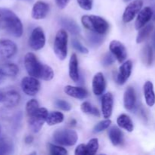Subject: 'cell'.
<instances>
[{
    "label": "cell",
    "instance_id": "74e56055",
    "mask_svg": "<svg viewBox=\"0 0 155 155\" xmlns=\"http://www.w3.org/2000/svg\"><path fill=\"white\" fill-rule=\"evenodd\" d=\"M55 105L59 109H61L62 110H64V111H70L72 109V105L68 101H65V100H57L55 101Z\"/></svg>",
    "mask_w": 155,
    "mask_h": 155
},
{
    "label": "cell",
    "instance_id": "d6986e66",
    "mask_svg": "<svg viewBox=\"0 0 155 155\" xmlns=\"http://www.w3.org/2000/svg\"><path fill=\"white\" fill-rule=\"evenodd\" d=\"M136 104V95L134 88L128 86L124 95V105L127 110H132Z\"/></svg>",
    "mask_w": 155,
    "mask_h": 155
},
{
    "label": "cell",
    "instance_id": "f35d334b",
    "mask_svg": "<svg viewBox=\"0 0 155 155\" xmlns=\"http://www.w3.org/2000/svg\"><path fill=\"white\" fill-rule=\"evenodd\" d=\"M115 58H115V56L111 52L107 53V54L103 57L101 63H102L103 66L104 67L110 66V65H112L114 63Z\"/></svg>",
    "mask_w": 155,
    "mask_h": 155
},
{
    "label": "cell",
    "instance_id": "5b68a950",
    "mask_svg": "<svg viewBox=\"0 0 155 155\" xmlns=\"http://www.w3.org/2000/svg\"><path fill=\"white\" fill-rule=\"evenodd\" d=\"M25 69L29 76L40 79L44 64H42L33 53L28 52L25 54L24 59Z\"/></svg>",
    "mask_w": 155,
    "mask_h": 155
},
{
    "label": "cell",
    "instance_id": "2e32d148",
    "mask_svg": "<svg viewBox=\"0 0 155 155\" xmlns=\"http://www.w3.org/2000/svg\"><path fill=\"white\" fill-rule=\"evenodd\" d=\"M49 12V5L45 2L38 1L33 5L31 16L35 20L44 19Z\"/></svg>",
    "mask_w": 155,
    "mask_h": 155
},
{
    "label": "cell",
    "instance_id": "ba28073f",
    "mask_svg": "<svg viewBox=\"0 0 155 155\" xmlns=\"http://www.w3.org/2000/svg\"><path fill=\"white\" fill-rule=\"evenodd\" d=\"M45 45V35L42 27L34 28L29 38V45L35 51L40 50Z\"/></svg>",
    "mask_w": 155,
    "mask_h": 155
},
{
    "label": "cell",
    "instance_id": "9a60e30c",
    "mask_svg": "<svg viewBox=\"0 0 155 155\" xmlns=\"http://www.w3.org/2000/svg\"><path fill=\"white\" fill-rule=\"evenodd\" d=\"M101 105L103 117L109 119L112 114L114 107V96L111 92H107L102 95Z\"/></svg>",
    "mask_w": 155,
    "mask_h": 155
},
{
    "label": "cell",
    "instance_id": "30bf717a",
    "mask_svg": "<svg viewBox=\"0 0 155 155\" xmlns=\"http://www.w3.org/2000/svg\"><path fill=\"white\" fill-rule=\"evenodd\" d=\"M18 51V46L10 39L0 40V58L9 59Z\"/></svg>",
    "mask_w": 155,
    "mask_h": 155
},
{
    "label": "cell",
    "instance_id": "f907efd6",
    "mask_svg": "<svg viewBox=\"0 0 155 155\" xmlns=\"http://www.w3.org/2000/svg\"><path fill=\"white\" fill-rule=\"evenodd\" d=\"M1 130H2V128H1V126H0V133H1Z\"/></svg>",
    "mask_w": 155,
    "mask_h": 155
},
{
    "label": "cell",
    "instance_id": "7dc6e473",
    "mask_svg": "<svg viewBox=\"0 0 155 155\" xmlns=\"http://www.w3.org/2000/svg\"><path fill=\"white\" fill-rule=\"evenodd\" d=\"M3 92H2V91H0V102H2V98H3Z\"/></svg>",
    "mask_w": 155,
    "mask_h": 155
},
{
    "label": "cell",
    "instance_id": "277c9868",
    "mask_svg": "<svg viewBox=\"0 0 155 155\" xmlns=\"http://www.w3.org/2000/svg\"><path fill=\"white\" fill-rule=\"evenodd\" d=\"M68 35L64 29L57 32L54 40V51L58 58L64 61L68 55Z\"/></svg>",
    "mask_w": 155,
    "mask_h": 155
},
{
    "label": "cell",
    "instance_id": "7bdbcfd3",
    "mask_svg": "<svg viewBox=\"0 0 155 155\" xmlns=\"http://www.w3.org/2000/svg\"><path fill=\"white\" fill-rule=\"evenodd\" d=\"M33 137L32 136H26L25 139H24V142L27 145H30L31 143H33Z\"/></svg>",
    "mask_w": 155,
    "mask_h": 155
},
{
    "label": "cell",
    "instance_id": "4fadbf2b",
    "mask_svg": "<svg viewBox=\"0 0 155 155\" xmlns=\"http://www.w3.org/2000/svg\"><path fill=\"white\" fill-rule=\"evenodd\" d=\"M92 92L96 96H101L106 90V80L104 74L101 72H98L95 74L92 79Z\"/></svg>",
    "mask_w": 155,
    "mask_h": 155
},
{
    "label": "cell",
    "instance_id": "7402d4cb",
    "mask_svg": "<svg viewBox=\"0 0 155 155\" xmlns=\"http://www.w3.org/2000/svg\"><path fill=\"white\" fill-rule=\"evenodd\" d=\"M144 97L145 102L148 107H152L155 104V92L154 90V85L152 82L146 81L143 86Z\"/></svg>",
    "mask_w": 155,
    "mask_h": 155
},
{
    "label": "cell",
    "instance_id": "1f68e13d",
    "mask_svg": "<svg viewBox=\"0 0 155 155\" xmlns=\"http://www.w3.org/2000/svg\"><path fill=\"white\" fill-rule=\"evenodd\" d=\"M39 107V104L37 100L34 99V98L29 100L26 104V112H27V117H30L32 114H33L38 110Z\"/></svg>",
    "mask_w": 155,
    "mask_h": 155
},
{
    "label": "cell",
    "instance_id": "ffe728a7",
    "mask_svg": "<svg viewBox=\"0 0 155 155\" xmlns=\"http://www.w3.org/2000/svg\"><path fill=\"white\" fill-rule=\"evenodd\" d=\"M69 77L75 83L80 80V71H79V62L77 56L75 53L71 54L69 61Z\"/></svg>",
    "mask_w": 155,
    "mask_h": 155
},
{
    "label": "cell",
    "instance_id": "7a4b0ae2",
    "mask_svg": "<svg viewBox=\"0 0 155 155\" xmlns=\"http://www.w3.org/2000/svg\"><path fill=\"white\" fill-rule=\"evenodd\" d=\"M83 27L90 32L104 35L109 30V24L105 19L98 15H83L81 18Z\"/></svg>",
    "mask_w": 155,
    "mask_h": 155
},
{
    "label": "cell",
    "instance_id": "8d00e7d4",
    "mask_svg": "<svg viewBox=\"0 0 155 155\" xmlns=\"http://www.w3.org/2000/svg\"><path fill=\"white\" fill-rule=\"evenodd\" d=\"M71 44H72L74 49H76L80 53H82V54H89V49H88L86 46H84V45H83V44L78 40V39H74L72 40Z\"/></svg>",
    "mask_w": 155,
    "mask_h": 155
},
{
    "label": "cell",
    "instance_id": "ab89813d",
    "mask_svg": "<svg viewBox=\"0 0 155 155\" xmlns=\"http://www.w3.org/2000/svg\"><path fill=\"white\" fill-rule=\"evenodd\" d=\"M77 3L79 6L85 11L92 10V5H93L92 0H77Z\"/></svg>",
    "mask_w": 155,
    "mask_h": 155
},
{
    "label": "cell",
    "instance_id": "52a82bcc",
    "mask_svg": "<svg viewBox=\"0 0 155 155\" xmlns=\"http://www.w3.org/2000/svg\"><path fill=\"white\" fill-rule=\"evenodd\" d=\"M21 86L24 93L28 96H35L40 89V83L36 77H25L21 80Z\"/></svg>",
    "mask_w": 155,
    "mask_h": 155
},
{
    "label": "cell",
    "instance_id": "b9f144b4",
    "mask_svg": "<svg viewBox=\"0 0 155 155\" xmlns=\"http://www.w3.org/2000/svg\"><path fill=\"white\" fill-rule=\"evenodd\" d=\"M70 0H55V3L60 9H64L67 5Z\"/></svg>",
    "mask_w": 155,
    "mask_h": 155
},
{
    "label": "cell",
    "instance_id": "603a6c76",
    "mask_svg": "<svg viewBox=\"0 0 155 155\" xmlns=\"http://www.w3.org/2000/svg\"><path fill=\"white\" fill-rule=\"evenodd\" d=\"M60 24L65 30H68L69 33L73 35H79L81 32L78 24L72 19L67 18H61L60 21Z\"/></svg>",
    "mask_w": 155,
    "mask_h": 155
},
{
    "label": "cell",
    "instance_id": "e0dca14e",
    "mask_svg": "<svg viewBox=\"0 0 155 155\" xmlns=\"http://www.w3.org/2000/svg\"><path fill=\"white\" fill-rule=\"evenodd\" d=\"M21 101V95L15 90H10L3 94L2 100L3 105L8 108H12L18 105Z\"/></svg>",
    "mask_w": 155,
    "mask_h": 155
},
{
    "label": "cell",
    "instance_id": "c3c4849f",
    "mask_svg": "<svg viewBox=\"0 0 155 155\" xmlns=\"http://www.w3.org/2000/svg\"><path fill=\"white\" fill-rule=\"evenodd\" d=\"M2 15V8H0V18H1Z\"/></svg>",
    "mask_w": 155,
    "mask_h": 155
},
{
    "label": "cell",
    "instance_id": "83f0119b",
    "mask_svg": "<svg viewBox=\"0 0 155 155\" xmlns=\"http://www.w3.org/2000/svg\"><path fill=\"white\" fill-rule=\"evenodd\" d=\"M64 120V116L60 111H51L48 113L46 119V124L50 127L61 124Z\"/></svg>",
    "mask_w": 155,
    "mask_h": 155
},
{
    "label": "cell",
    "instance_id": "d6a6232c",
    "mask_svg": "<svg viewBox=\"0 0 155 155\" xmlns=\"http://www.w3.org/2000/svg\"><path fill=\"white\" fill-rule=\"evenodd\" d=\"M54 71H53L52 68L48 65L44 64L40 79L45 80V81H50L54 78Z\"/></svg>",
    "mask_w": 155,
    "mask_h": 155
},
{
    "label": "cell",
    "instance_id": "6da1fadb",
    "mask_svg": "<svg viewBox=\"0 0 155 155\" xmlns=\"http://www.w3.org/2000/svg\"><path fill=\"white\" fill-rule=\"evenodd\" d=\"M0 24L12 36L16 38L22 36L24 33L22 22L12 11L9 9H2Z\"/></svg>",
    "mask_w": 155,
    "mask_h": 155
},
{
    "label": "cell",
    "instance_id": "681fc988",
    "mask_svg": "<svg viewBox=\"0 0 155 155\" xmlns=\"http://www.w3.org/2000/svg\"><path fill=\"white\" fill-rule=\"evenodd\" d=\"M130 1H131V0H124V2H130Z\"/></svg>",
    "mask_w": 155,
    "mask_h": 155
},
{
    "label": "cell",
    "instance_id": "f6af8a7d",
    "mask_svg": "<svg viewBox=\"0 0 155 155\" xmlns=\"http://www.w3.org/2000/svg\"><path fill=\"white\" fill-rule=\"evenodd\" d=\"M4 77H5V76L3 75V74H2V72H1V71H0V83H1L2 82V80H3V78H4Z\"/></svg>",
    "mask_w": 155,
    "mask_h": 155
},
{
    "label": "cell",
    "instance_id": "cb8c5ba5",
    "mask_svg": "<svg viewBox=\"0 0 155 155\" xmlns=\"http://www.w3.org/2000/svg\"><path fill=\"white\" fill-rule=\"evenodd\" d=\"M117 124L118 127H120L121 129H124L129 133H132L134 130V125H133L131 118L125 114H120L118 117L117 119Z\"/></svg>",
    "mask_w": 155,
    "mask_h": 155
},
{
    "label": "cell",
    "instance_id": "3957f363",
    "mask_svg": "<svg viewBox=\"0 0 155 155\" xmlns=\"http://www.w3.org/2000/svg\"><path fill=\"white\" fill-rule=\"evenodd\" d=\"M53 140L62 146H73L78 141V135L74 130L59 129L53 133Z\"/></svg>",
    "mask_w": 155,
    "mask_h": 155
},
{
    "label": "cell",
    "instance_id": "d4e9b609",
    "mask_svg": "<svg viewBox=\"0 0 155 155\" xmlns=\"http://www.w3.org/2000/svg\"><path fill=\"white\" fill-rule=\"evenodd\" d=\"M0 71L5 77H15L19 73V68L15 63H5L0 66Z\"/></svg>",
    "mask_w": 155,
    "mask_h": 155
},
{
    "label": "cell",
    "instance_id": "bcb514c9",
    "mask_svg": "<svg viewBox=\"0 0 155 155\" xmlns=\"http://www.w3.org/2000/svg\"><path fill=\"white\" fill-rule=\"evenodd\" d=\"M153 10V17H152V19L155 21V5L154 6V8H152Z\"/></svg>",
    "mask_w": 155,
    "mask_h": 155
},
{
    "label": "cell",
    "instance_id": "4316f807",
    "mask_svg": "<svg viewBox=\"0 0 155 155\" xmlns=\"http://www.w3.org/2000/svg\"><path fill=\"white\" fill-rule=\"evenodd\" d=\"M153 47L149 45H146L142 48L141 53V58L143 64L146 66H150L152 64L153 62Z\"/></svg>",
    "mask_w": 155,
    "mask_h": 155
},
{
    "label": "cell",
    "instance_id": "7c38bea8",
    "mask_svg": "<svg viewBox=\"0 0 155 155\" xmlns=\"http://www.w3.org/2000/svg\"><path fill=\"white\" fill-rule=\"evenodd\" d=\"M133 70V62L131 60H128L123 62L121 66L119 68L117 76V83L119 85H124L131 76Z\"/></svg>",
    "mask_w": 155,
    "mask_h": 155
},
{
    "label": "cell",
    "instance_id": "8992f818",
    "mask_svg": "<svg viewBox=\"0 0 155 155\" xmlns=\"http://www.w3.org/2000/svg\"><path fill=\"white\" fill-rule=\"evenodd\" d=\"M48 111L45 107H39L38 110L28 117V124L31 131L34 133H39L46 123Z\"/></svg>",
    "mask_w": 155,
    "mask_h": 155
},
{
    "label": "cell",
    "instance_id": "5bb4252c",
    "mask_svg": "<svg viewBox=\"0 0 155 155\" xmlns=\"http://www.w3.org/2000/svg\"><path fill=\"white\" fill-rule=\"evenodd\" d=\"M153 17V10L151 7H145L141 9L140 12L136 17L135 22V28L136 30H140L142 27L146 25Z\"/></svg>",
    "mask_w": 155,
    "mask_h": 155
},
{
    "label": "cell",
    "instance_id": "ac0fdd59",
    "mask_svg": "<svg viewBox=\"0 0 155 155\" xmlns=\"http://www.w3.org/2000/svg\"><path fill=\"white\" fill-rule=\"evenodd\" d=\"M64 91L68 96L77 98V99H85L89 95L88 91L85 88L80 87V86H74L68 85V86H65Z\"/></svg>",
    "mask_w": 155,
    "mask_h": 155
},
{
    "label": "cell",
    "instance_id": "f1b7e54d",
    "mask_svg": "<svg viewBox=\"0 0 155 155\" xmlns=\"http://www.w3.org/2000/svg\"><path fill=\"white\" fill-rule=\"evenodd\" d=\"M80 108H81L82 111L86 114H91L95 117H100V115H101L98 109L92 106V104L89 103V101H84V102L82 103Z\"/></svg>",
    "mask_w": 155,
    "mask_h": 155
},
{
    "label": "cell",
    "instance_id": "ee69618b",
    "mask_svg": "<svg viewBox=\"0 0 155 155\" xmlns=\"http://www.w3.org/2000/svg\"><path fill=\"white\" fill-rule=\"evenodd\" d=\"M152 47L154 49H155V31L152 36Z\"/></svg>",
    "mask_w": 155,
    "mask_h": 155
},
{
    "label": "cell",
    "instance_id": "484cf974",
    "mask_svg": "<svg viewBox=\"0 0 155 155\" xmlns=\"http://www.w3.org/2000/svg\"><path fill=\"white\" fill-rule=\"evenodd\" d=\"M154 26L152 24H147L146 25L144 26L143 27L139 30L137 36H136V43L140 44L142 42H145L147 38L150 36L151 32L153 31Z\"/></svg>",
    "mask_w": 155,
    "mask_h": 155
},
{
    "label": "cell",
    "instance_id": "4dcf8cb0",
    "mask_svg": "<svg viewBox=\"0 0 155 155\" xmlns=\"http://www.w3.org/2000/svg\"><path fill=\"white\" fill-rule=\"evenodd\" d=\"M87 39L89 43L93 46H99L104 42V36L102 34L91 32L87 35Z\"/></svg>",
    "mask_w": 155,
    "mask_h": 155
},
{
    "label": "cell",
    "instance_id": "e575fe53",
    "mask_svg": "<svg viewBox=\"0 0 155 155\" xmlns=\"http://www.w3.org/2000/svg\"><path fill=\"white\" fill-rule=\"evenodd\" d=\"M49 153L52 155H66L68 154V151L62 145H57L54 144H48Z\"/></svg>",
    "mask_w": 155,
    "mask_h": 155
},
{
    "label": "cell",
    "instance_id": "8fae6325",
    "mask_svg": "<svg viewBox=\"0 0 155 155\" xmlns=\"http://www.w3.org/2000/svg\"><path fill=\"white\" fill-rule=\"evenodd\" d=\"M109 49L119 63L125 61L127 58V51L125 45L122 42L117 40H112L109 45Z\"/></svg>",
    "mask_w": 155,
    "mask_h": 155
},
{
    "label": "cell",
    "instance_id": "f546056e",
    "mask_svg": "<svg viewBox=\"0 0 155 155\" xmlns=\"http://www.w3.org/2000/svg\"><path fill=\"white\" fill-rule=\"evenodd\" d=\"M13 150V144L9 139L2 138L0 139V154H10Z\"/></svg>",
    "mask_w": 155,
    "mask_h": 155
},
{
    "label": "cell",
    "instance_id": "d590c367",
    "mask_svg": "<svg viewBox=\"0 0 155 155\" xmlns=\"http://www.w3.org/2000/svg\"><path fill=\"white\" fill-rule=\"evenodd\" d=\"M111 125V120L109 119H105L104 120L100 121L99 123L96 124L93 128V133H99L101 132L104 131L107 129L109 128V127Z\"/></svg>",
    "mask_w": 155,
    "mask_h": 155
},
{
    "label": "cell",
    "instance_id": "836d02e7",
    "mask_svg": "<svg viewBox=\"0 0 155 155\" xmlns=\"http://www.w3.org/2000/svg\"><path fill=\"white\" fill-rule=\"evenodd\" d=\"M86 148H87L89 155H94L96 154L98 152V148H99L98 139H96V138H93V139H90L88 142L87 145H86Z\"/></svg>",
    "mask_w": 155,
    "mask_h": 155
},
{
    "label": "cell",
    "instance_id": "44dd1931",
    "mask_svg": "<svg viewBox=\"0 0 155 155\" xmlns=\"http://www.w3.org/2000/svg\"><path fill=\"white\" fill-rule=\"evenodd\" d=\"M108 137L114 146H119L124 143V133L119 127L114 126L108 130Z\"/></svg>",
    "mask_w": 155,
    "mask_h": 155
},
{
    "label": "cell",
    "instance_id": "9c48e42d",
    "mask_svg": "<svg viewBox=\"0 0 155 155\" xmlns=\"http://www.w3.org/2000/svg\"><path fill=\"white\" fill-rule=\"evenodd\" d=\"M143 2L142 0H135L130 2L124 10L122 20L124 23H130L137 16L139 12L142 9Z\"/></svg>",
    "mask_w": 155,
    "mask_h": 155
},
{
    "label": "cell",
    "instance_id": "60d3db41",
    "mask_svg": "<svg viewBox=\"0 0 155 155\" xmlns=\"http://www.w3.org/2000/svg\"><path fill=\"white\" fill-rule=\"evenodd\" d=\"M74 154L76 155H89L87 148H86V145H84V144H80V145H79L76 148Z\"/></svg>",
    "mask_w": 155,
    "mask_h": 155
}]
</instances>
